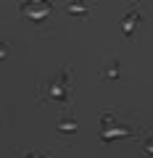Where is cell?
<instances>
[{
  "mask_svg": "<svg viewBox=\"0 0 153 158\" xmlns=\"http://www.w3.org/2000/svg\"><path fill=\"white\" fill-rule=\"evenodd\" d=\"M24 13H27V16H45L48 6L45 3H27V6H24Z\"/></svg>",
  "mask_w": 153,
  "mask_h": 158,
  "instance_id": "1",
  "label": "cell"
}]
</instances>
